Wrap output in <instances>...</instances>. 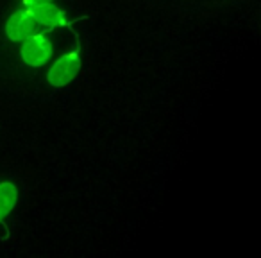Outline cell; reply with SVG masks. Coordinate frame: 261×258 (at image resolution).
I'll use <instances>...</instances> for the list:
<instances>
[{"label": "cell", "mask_w": 261, "mask_h": 258, "mask_svg": "<svg viewBox=\"0 0 261 258\" xmlns=\"http://www.w3.org/2000/svg\"><path fill=\"white\" fill-rule=\"evenodd\" d=\"M20 56L33 68H40V66L47 65V61L52 58L50 40L41 36V34H33L27 40H23V45L20 49Z\"/></svg>", "instance_id": "cell-2"}, {"label": "cell", "mask_w": 261, "mask_h": 258, "mask_svg": "<svg viewBox=\"0 0 261 258\" xmlns=\"http://www.w3.org/2000/svg\"><path fill=\"white\" fill-rule=\"evenodd\" d=\"M18 203V186L11 181L0 183V222L4 221Z\"/></svg>", "instance_id": "cell-5"}, {"label": "cell", "mask_w": 261, "mask_h": 258, "mask_svg": "<svg viewBox=\"0 0 261 258\" xmlns=\"http://www.w3.org/2000/svg\"><path fill=\"white\" fill-rule=\"evenodd\" d=\"M47 2H52V0H23V4L27 8H34V6H40V4H47Z\"/></svg>", "instance_id": "cell-6"}, {"label": "cell", "mask_w": 261, "mask_h": 258, "mask_svg": "<svg viewBox=\"0 0 261 258\" xmlns=\"http://www.w3.org/2000/svg\"><path fill=\"white\" fill-rule=\"evenodd\" d=\"M29 13L36 20L38 26H45L48 29H56V27H63L68 24L66 13L61 8H58L54 2H47V4L29 8Z\"/></svg>", "instance_id": "cell-4"}, {"label": "cell", "mask_w": 261, "mask_h": 258, "mask_svg": "<svg viewBox=\"0 0 261 258\" xmlns=\"http://www.w3.org/2000/svg\"><path fill=\"white\" fill-rule=\"evenodd\" d=\"M38 29L36 20L33 18L29 11H15L9 16L6 24V34L11 41H23L29 36H33Z\"/></svg>", "instance_id": "cell-3"}, {"label": "cell", "mask_w": 261, "mask_h": 258, "mask_svg": "<svg viewBox=\"0 0 261 258\" xmlns=\"http://www.w3.org/2000/svg\"><path fill=\"white\" fill-rule=\"evenodd\" d=\"M79 70H81L79 52H68V54L59 58L58 61L48 68L47 81L50 86H56V88L66 86V84L75 79Z\"/></svg>", "instance_id": "cell-1"}]
</instances>
